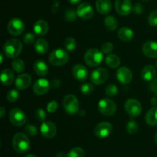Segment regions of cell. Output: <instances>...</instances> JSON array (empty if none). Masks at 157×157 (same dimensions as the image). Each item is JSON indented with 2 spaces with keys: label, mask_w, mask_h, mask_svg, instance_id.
<instances>
[{
  "label": "cell",
  "mask_w": 157,
  "mask_h": 157,
  "mask_svg": "<svg viewBox=\"0 0 157 157\" xmlns=\"http://www.w3.org/2000/svg\"><path fill=\"white\" fill-rule=\"evenodd\" d=\"M34 71L39 76H45L48 73V67L43 60H37L34 63Z\"/></svg>",
  "instance_id": "cell-22"
},
{
  "label": "cell",
  "mask_w": 157,
  "mask_h": 157,
  "mask_svg": "<svg viewBox=\"0 0 157 157\" xmlns=\"http://www.w3.org/2000/svg\"><path fill=\"white\" fill-rule=\"evenodd\" d=\"M12 67L15 72L21 73L24 71L25 68V62H23L22 59L15 58L12 62Z\"/></svg>",
  "instance_id": "cell-29"
},
{
  "label": "cell",
  "mask_w": 157,
  "mask_h": 157,
  "mask_svg": "<svg viewBox=\"0 0 157 157\" xmlns=\"http://www.w3.org/2000/svg\"><path fill=\"white\" fill-rule=\"evenodd\" d=\"M104 25L110 31H114L117 27V21L113 15H108L104 19Z\"/></svg>",
  "instance_id": "cell-30"
},
{
  "label": "cell",
  "mask_w": 157,
  "mask_h": 157,
  "mask_svg": "<svg viewBox=\"0 0 157 157\" xmlns=\"http://www.w3.org/2000/svg\"><path fill=\"white\" fill-rule=\"evenodd\" d=\"M144 6H142L140 3H136V4L134 5V6L133 7V11L135 12L136 14H141L144 12Z\"/></svg>",
  "instance_id": "cell-44"
},
{
  "label": "cell",
  "mask_w": 157,
  "mask_h": 157,
  "mask_svg": "<svg viewBox=\"0 0 157 157\" xmlns=\"http://www.w3.org/2000/svg\"><path fill=\"white\" fill-rule=\"evenodd\" d=\"M49 26L47 22L45 20L40 19L38 20L36 22L34 25V32H35V35H37L38 36H44L48 32Z\"/></svg>",
  "instance_id": "cell-20"
},
{
  "label": "cell",
  "mask_w": 157,
  "mask_h": 157,
  "mask_svg": "<svg viewBox=\"0 0 157 157\" xmlns=\"http://www.w3.org/2000/svg\"><path fill=\"white\" fill-rule=\"evenodd\" d=\"M143 52L146 56L154 58L157 57V42L155 41H148L145 42L142 48Z\"/></svg>",
  "instance_id": "cell-18"
},
{
  "label": "cell",
  "mask_w": 157,
  "mask_h": 157,
  "mask_svg": "<svg viewBox=\"0 0 157 157\" xmlns=\"http://www.w3.org/2000/svg\"><path fill=\"white\" fill-rule=\"evenodd\" d=\"M58 8H59V3H58V0H54L53 5H52V12L53 13H55V12H58Z\"/></svg>",
  "instance_id": "cell-46"
},
{
  "label": "cell",
  "mask_w": 157,
  "mask_h": 157,
  "mask_svg": "<svg viewBox=\"0 0 157 157\" xmlns=\"http://www.w3.org/2000/svg\"><path fill=\"white\" fill-rule=\"evenodd\" d=\"M156 74V69L151 65H149V66H145L143 69L142 72H141V77L145 81H152V80L154 79Z\"/></svg>",
  "instance_id": "cell-23"
},
{
  "label": "cell",
  "mask_w": 157,
  "mask_h": 157,
  "mask_svg": "<svg viewBox=\"0 0 157 157\" xmlns=\"http://www.w3.org/2000/svg\"><path fill=\"white\" fill-rule=\"evenodd\" d=\"M115 9L117 12L121 15H128L133 10L130 0H116Z\"/></svg>",
  "instance_id": "cell-12"
},
{
  "label": "cell",
  "mask_w": 157,
  "mask_h": 157,
  "mask_svg": "<svg viewBox=\"0 0 157 157\" xmlns=\"http://www.w3.org/2000/svg\"><path fill=\"white\" fill-rule=\"evenodd\" d=\"M118 88L115 84H109L105 89V93L107 96L113 97L117 94Z\"/></svg>",
  "instance_id": "cell-32"
},
{
  "label": "cell",
  "mask_w": 157,
  "mask_h": 157,
  "mask_svg": "<svg viewBox=\"0 0 157 157\" xmlns=\"http://www.w3.org/2000/svg\"><path fill=\"white\" fill-rule=\"evenodd\" d=\"M150 89L152 92L157 95V78L151 81L150 84Z\"/></svg>",
  "instance_id": "cell-45"
},
{
  "label": "cell",
  "mask_w": 157,
  "mask_h": 157,
  "mask_svg": "<svg viewBox=\"0 0 157 157\" xmlns=\"http://www.w3.org/2000/svg\"><path fill=\"white\" fill-rule=\"evenodd\" d=\"M35 118L40 122H44L46 118V112L44 109H38L35 111Z\"/></svg>",
  "instance_id": "cell-41"
},
{
  "label": "cell",
  "mask_w": 157,
  "mask_h": 157,
  "mask_svg": "<svg viewBox=\"0 0 157 157\" xmlns=\"http://www.w3.org/2000/svg\"><path fill=\"white\" fill-rule=\"evenodd\" d=\"M156 69H157V62H156Z\"/></svg>",
  "instance_id": "cell-56"
},
{
  "label": "cell",
  "mask_w": 157,
  "mask_h": 157,
  "mask_svg": "<svg viewBox=\"0 0 157 157\" xmlns=\"http://www.w3.org/2000/svg\"><path fill=\"white\" fill-rule=\"evenodd\" d=\"M148 22L150 26H157V10L153 11L150 14L148 18Z\"/></svg>",
  "instance_id": "cell-40"
},
{
  "label": "cell",
  "mask_w": 157,
  "mask_h": 157,
  "mask_svg": "<svg viewBox=\"0 0 157 157\" xmlns=\"http://www.w3.org/2000/svg\"><path fill=\"white\" fill-rule=\"evenodd\" d=\"M72 74L76 80L84 82L88 77V70L84 65L77 64L72 69Z\"/></svg>",
  "instance_id": "cell-16"
},
{
  "label": "cell",
  "mask_w": 157,
  "mask_h": 157,
  "mask_svg": "<svg viewBox=\"0 0 157 157\" xmlns=\"http://www.w3.org/2000/svg\"><path fill=\"white\" fill-rule=\"evenodd\" d=\"M77 14L80 18L89 20L94 16V9L89 3L83 2L78 6L77 9Z\"/></svg>",
  "instance_id": "cell-13"
},
{
  "label": "cell",
  "mask_w": 157,
  "mask_h": 157,
  "mask_svg": "<svg viewBox=\"0 0 157 157\" xmlns=\"http://www.w3.org/2000/svg\"><path fill=\"white\" fill-rule=\"evenodd\" d=\"M9 119L13 125L16 126H21L27 121V117L21 109L15 108L10 111Z\"/></svg>",
  "instance_id": "cell-8"
},
{
  "label": "cell",
  "mask_w": 157,
  "mask_h": 157,
  "mask_svg": "<svg viewBox=\"0 0 157 157\" xmlns=\"http://www.w3.org/2000/svg\"><path fill=\"white\" fill-rule=\"evenodd\" d=\"M64 110L69 115H75L79 111L80 106L79 102L75 95L72 94H68L66 95L63 101Z\"/></svg>",
  "instance_id": "cell-5"
},
{
  "label": "cell",
  "mask_w": 157,
  "mask_h": 157,
  "mask_svg": "<svg viewBox=\"0 0 157 157\" xmlns=\"http://www.w3.org/2000/svg\"><path fill=\"white\" fill-rule=\"evenodd\" d=\"M94 86L93 85L89 83H86L81 86V91L84 95H88L93 92Z\"/></svg>",
  "instance_id": "cell-36"
},
{
  "label": "cell",
  "mask_w": 157,
  "mask_h": 157,
  "mask_svg": "<svg viewBox=\"0 0 157 157\" xmlns=\"http://www.w3.org/2000/svg\"><path fill=\"white\" fill-rule=\"evenodd\" d=\"M77 16H78L77 11L75 12L73 9H67V10L65 12V15H64L65 19L68 22L75 21V20L77 18Z\"/></svg>",
  "instance_id": "cell-37"
},
{
  "label": "cell",
  "mask_w": 157,
  "mask_h": 157,
  "mask_svg": "<svg viewBox=\"0 0 157 157\" xmlns=\"http://www.w3.org/2000/svg\"><path fill=\"white\" fill-rule=\"evenodd\" d=\"M0 111H1V115H0V117L2 118V117L5 115V112H6V111H5V109L3 107H0Z\"/></svg>",
  "instance_id": "cell-50"
},
{
  "label": "cell",
  "mask_w": 157,
  "mask_h": 157,
  "mask_svg": "<svg viewBox=\"0 0 157 157\" xmlns=\"http://www.w3.org/2000/svg\"><path fill=\"white\" fill-rule=\"evenodd\" d=\"M64 46H65L66 49L69 52H72L76 48V42L75 39L72 37H68L64 41Z\"/></svg>",
  "instance_id": "cell-34"
},
{
  "label": "cell",
  "mask_w": 157,
  "mask_h": 157,
  "mask_svg": "<svg viewBox=\"0 0 157 157\" xmlns=\"http://www.w3.org/2000/svg\"><path fill=\"white\" fill-rule=\"evenodd\" d=\"M32 83V77L29 74H21L18 75L15 81V85L16 88L19 90L25 89L29 87Z\"/></svg>",
  "instance_id": "cell-19"
},
{
  "label": "cell",
  "mask_w": 157,
  "mask_h": 157,
  "mask_svg": "<svg viewBox=\"0 0 157 157\" xmlns=\"http://www.w3.org/2000/svg\"><path fill=\"white\" fill-rule=\"evenodd\" d=\"M19 97V92L17 89H11L8 92L6 98H7L8 101L10 103H14L16 101Z\"/></svg>",
  "instance_id": "cell-35"
},
{
  "label": "cell",
  "mask_w": 157,
  "mask_h": 157,
  "mask_svg": "<svg viewBox=\"0 0 157 157\" xmlns=\"http://www.w3.org/2000/svg\"><path fill=\"white\" fill-rule=\"evenodd\" d=\"M1 81L4 86H10L14 81V73L9 69H5L1 72Z\"/></svg>",
  "instance_id": "cell-24"
},
{
  "label": "cell",
  "mask_w": 157,
  "mask_h": 157,
  "mask_svg": "<svg viewBox=\"0 0 157 157\" xmlns=\"http://www.w3.org/2000/svg\"><path fill=\"white\" fill-rule=\"evenodd\" d=\"M113 46L111 42H104V44L101 46V50L104 53L106 54H110V52L113 51Z\"/></svg>",
  "instance_id": "cell-42"
},
{
  "label": "cell",
  "mask_w": 157,
  "mask_h": 157,
  "mask_svg": "<svg viewBox=\"0 0 157 157\" xmlns=\"http://www.w3.org/2000/svg\"><path fill=\"white\" fill-rule=\"evenodd\" d=\"M98 109L104 115L110 116L116 112L117 106L114 102L108 98H104L98 103Z\"/></svg>",
  "instance_id": "cell-6"
},
{
  "label": "cell",
  "mask_w": 157,
  "mask_h": 157,
  "mask_svg": "<svg viewBox=\"0 0 157 157\" xmlns=\"http://www.w3.org/2000/svg\"><path fill=\"white\" fill-rule=\"evenodd\" d=\"M56 157H66V155L62 152H59L56 154Z\"/></svg>",
  "instance_id": "cell-49"
},
{
  "label": "cell",
  "mask_w": 157,
  "mask_h": 157,
  "mask_svg": "<svg viewBox=\"0 0 157 157\" xmlns=\"http://www.w3.org/2000/svg\"><path fill=\"white\" fill-rule=\"evenodd\" d=\"M151 103H152V105H156L157 104V99L156 98H153L151 99Z\"/></svg>",
  "instance_id": "cell-51"
},
{
  "label": "cell",
  "mask_w": 157,
  "mask_h": 157,
  "mask_svg": "<svg viewBox=\"0 0 157 157\" xmlns=\"http://www.w3.org/2000/svg\"><path fill=\"white\" fill-rule=\"evenodd\" d=\"M71 4H73V5H76L80 3V2H81V0H67Z\"/></svg>",
  "instance_id": "cell-48"
},
{
  "label": "cell",
  "mask_w": 157,
  "mask_h": 157,
  "mask_svg": "<svg viewBox=\"0 0 157 157\" xmlns=\"http://www.w3.org/2000/svg\"><path fill=\"white\" fill-rule=\"evenodd\" d=\"M5 55L9 58H15L20 55L22 50V44L15 38H11L6 42L3 46Z\"/></svg>",
  "instance_id": "cell-2"
},
{
  "label": "cell",
  "mask_w": 157,
  "mask_h": 157,
  "mask_svg": "<svg viewBox=\"0 0 157 157\" xmlns=\"http://www.w3.org/2000/svg\"><path fill=\"white\" fill-rule=\"evenodd\" d=\"M25 157H37V156L35 155H34V154H28V155H26Z\"/></svg>",
  "instance_id": "cell-53"
},
{
  "label": "cell",
  "mask_w": 157,
  "mask_h": 157,
  "mask_svg": "<svg viewBox=\"0 0 157 157\" xmlns=\"http://www.w3.org/2000/svg\"><path fill=\"white\" fill-rule=\"evenodd\" d=\"M41 135L47 139L53 138L57 133V127L51 121H44L41 125Z\"/></svg>",
  "instance_id": "cell-14"
},
{
  "label": "cell",
  "mask_w": 157,
  "mask_h": 157,
  "mask_svg": "<svg viewBox=\"0 0 157 157\" xmlns=\"http://www.w3.org/2000/svg\"><path fill=\"white\" fill-rule=\"evenodd\" d=\"M69 55L66 51L61 49H55L49 55V62L55 66H61L68 62Z\"/></svg>",
  "instance_id": "cell-4"
},
{
  "label": "cell",
  "mask_w": 157,
  "mask_h": 157,
  "mask_svg": "<svg viewBox=\"0 0 157 157\" xmlns=\"http://www.w3.org/2000/svg\"><path fill=\"white\" fill-rule=\"evenodd\" d=\"M125 110L132 118L140 115L142 112V106L140 102L135 99H129L125 103Z\"/></svg>",
  "instance_id": "cell-7"
},
{
  "label": "cell",
  "mask_w": 157,
  "mask_h": 157,
  "mask_svg": "<svg viewBox=\"0 0 157 157\" xmlns=\"http://www.w3.org/2000/svg\"><path fill=\"white\" fill-rule=\"evenodd\" d=\"M144 2H149V1H150V0H144Z\"/></svg>",
  "instance_id": "cell-55"
},
{
  "label": "cell",
  "mask_w": 157,
  "mask_h": 157,
  "mask_svg": "<svg viewBox=\"0 0 157 157\" xmlns=\"http://www.w3.org/2000/svg\"><path fill=\"white\" fill-rule=\"evenodd\" d=\"M155 142H156V143L157 145V132H156V134H155Z\"/></svg>",
  "instance_id": "cell-54"
},
{
  "label": "cell",
  "mask_w": 157,
  "mask_h": 157,
  "mask_svg": "<svg viewBox=\"0 0 157 157\" xmlns=\"http://www.w3.org/2000/svg\"><path fill=\"white\" fill-rule=\"evenodd\" d=\"M113 126L108 122H101L94 128V134L100 139H104L111 134Z\"/></svg>",
  "instance_id": "cell-11"
},
{
  "label": "cell",
  "mask_w": 157,
  "mask_h": 157,
  "mask_svg": "<svg viewBox=\"0 0 157 157\" xmlns=\"http://www.w3.org/2000/svg\"><path fill=\"white\" fill-rule=\"evenodd\" d=\"M85 153L82 148L81 147H75L71 149L67 154L66 155V157H84Z\"/></svg>",
  "instance_id": "cell-31"
},
{
  "label": "cell",
  "mask_w": 157,
  "mask_h": 157,
  "mask_svg": "<svg viewBox=\"0 0 157 157\" xmlns=\"http://www.w3.org/2000/svg\"><path fill=\"white\" fill-rule=\"evenodd\" d=\"M138 123L134 120H130L127 124V131L130 134H135L138 130Z\"/></svg>",
  "instance_id": "cell-33"
},
{
  "label": "cell",
  "mask_w": 157,
  "mask_h": 157,
  "mask_svg": "<svg viewBox=\"0 0 157 157\" xmlns=\"http://www.w3.org/2000/svg\"><path fill=\"white\" fill-rule=\"evenodd\" d=\"M31 143L29 139L25 134L18 132L12 139V147L19 153H25L30 149Z\"/></svg>",
  "instance_id": "cell-1"
},
{
  "label": "cell",
  "mask_w": 157,
  "mask_h": 157,
  "mask_svg": "<svg viewBox=\"0 0 157 157\" xmlns=\"http://www.w3.org/2000/svg\"><path fill=\"white\" fill-rule=\"evenodd\" d=\"M146 123L150 126H157V106L152 107L145 117Z\"/></svg>",
  "instance_id": "cell-26"
},
{
  "label": "cell",
  "mask_w": 157,
  "mask_h": 157,
  "mask_svg": "<svg viewBox=\"0 0 157 157\" xmlns=\"http://www.w3.org/2000/svg\"><path fill=\"white\" fill-rule=\"evenodd\" d=\"M111 2L110 0H97L96 9L99 13L104 15L107 14L111 10Z\"/></svg>",
  "instance_id": "cell-21"
},
{
  "label": "cell",
  "mask_w": 157,
  "mask_h": 157,
  "mask_svg": "<svg viewBox=\"0 0 157 157\" xmlns=\"http://www.w3.org/2000/svg\"><path fill=\"white\" fill-rule=\"evenodd\" d=\"M117 78L122 84H128L133 79V73L130 69L127 67L119 68L116 73Z\"/></svg>",
  "instance_id": "cell-15"
},
{
  "label": "cell",
  "mask_w": 157,
  "mask_h": 157,
  "mask_svg": "<svg viewBox=\"0 0 157 157\" xmlns=\"http://www.w3.org/2000/svg\"><path fill=\"white\" fill-rule=\"evenodd\" d=\"M25 29V25L22 20L18 18H12L8 23V31L11 35L18 36L21 35Z\"/></svg>",
  "instance_id": "cell-10"
},
{
  "label": "cell",
  "mask_w": 157,
  "mask_h": 157,
  "mask_svg": "<svg viewBox=\"0 0 157 157\" xmlns=\"http://www.w3.org/2000/svg\"><path fill=\"white\" fill-rule=\"evenodd\" d=\"M3 61H4V57H3V53L2 52H1L0 53V63H2Z\"/></svg>",
  "instance_id": "cell-52"
},
{
  "label": "cell",
  "mask_w": 157,
  "mask_h": 157,
  "mask_svg": "<svg viewBox=\"0 0 157 157\" xmlns=\"http://www.w3.org/2000/svg\"><path fill=\"white\" fill-rule=\"evenodd\" d=\"M25 132L27 135H30V136H35L38 133V129H37V127L35 126L32 124L27 125L24 128Z\"/></svg>",
  "instance_id": "cell-38"
},
{
  "label": "cell",
  "mask_w": 157,
  "mask_h": 157,
  "mask_svg": "<svg viewBox=\"0 0 157 157\" xmlns=\"http://www.w3.org/2000/svg\"><path fill=\"white\" fill-rule=\"evenodd\" d=\"M52 85L53 86V87H58L60 85V81L58 79H54L52 81Z\"/></svg>",
  "instance_id": "cell-47"
},
{
  "label": "cell",
  "mask_w": 157,
  "mask_h": 157,
  "mask_svg": "<svg viewBox=\"0 0 157 157\" xmlns=\"http://www.w3.org/2000/svg\"><path fill=\"white\" fill-rule=\"evenodd\" d=\"M58 108V104L56 101H51L47 106L48 112L50 113H54L57 111Z\"/></svg>",
  "instance_id": "cell-43"
},
{
  "label": "cell",
  "mask_w": 157,
  "mask_h": 157,
  "mask_svg": "<svg viewBox=\"0 0 157 157\" xmlns=\"http://www.w3.org/2000/svg\"><path fill=\"white\" fill-rule=\"evenodd\" d=\"M105 62L107 66L112 69L119 67L121 65V59L119 57L114 54H108L105 58Z\"/></svg>",
  "instance_id": "cell-28"
},
{
  "label": "cell",
  "mask_w": 157,
  "mask_h": 157,
  "mask_svg": "<svg viewBox=\"0 0 157 157\" xmlns=\"http://www.w3.org/2000/svg\"><path fill=\"white\" fill-rule=\"evenodd\" d=\"M50 88V83L45 78H39L33 85V91L38 95H44Z\"/></svg>",
  "instance_id": "cell-17"
},
{
  "label": "cell",
  "mask_w": 157,
  "mask_h": 157,
  "mask_svg": "<svg viewBox=\"0 0 157 157\" xmlns=\"http://www.w3.org/2000/svg\"><path fill=\"white\" fill-rule=\"evenodd\" d=\"M109 77V72L104 68H98L90 74V81L95 85H101L105 83Z\"/></svg>",
  "instance_id": "cell-9"
},
{
  "label": "cell",
  "mask_w": 157,
  "mask_h": 157,
  "mask_svg": "<svg viewBox=\"0 0 157 157\" xmlns=\"http://www.w3.org/2000/svg\"><path fill=\"white\" fill-rule=\"evenodd\" d=\"M35 36L34 34L31 33V32H28L25 35L23 36V42L27 45H31L35 42Z\"/></svg>",
  "instance_id": "cell-39"
},
{
  "label": "cell",
  "mask_w": 157,
  "mask_h": 157,
  "mask_svg": "<svg viewBox=\"0 0 157 157\" xmlns=\"http://www.w3.org/2000/svg\"><path fill=\"white\" fill-rule=\"evenodd\" d=\"M48 43L43 38H39L35 43V50L39 55H44L48 50Z\"/></svg>",
  "instance_id": "cell-27"
},
{
  "label": "cell",
  "mask_w": 157,
  "mask_h": 157,
  "mask_svg": "<svg viewBox=\"0 0 157 157\" xmlns=\"http://www.w3.org/2000/svg\"><path fill=\"white\" fill-rule=\"evenodd\" d=\"M104 52L98 49H90L84 54V59L87 66L90 67L98 66L104 59Z\"/></svg>",
  "instance_id": "cell-3"
},
{
  "label": "cell",
  "mask_w": 157,
  "mask_h": 157,
  "mask_svg": "<svg viewBox=\"0 0 157 157\" xmlns=\"http://www.w3.org/2000/svg\"><path fill=\"white\" fill-rule=\"evenodd\" d=\"M133 32L130 28L123 27L118 31V37L124 42H129L133 39Z\"/></svg>",
  "instance_id": "cell-25"
}]
</instances>
